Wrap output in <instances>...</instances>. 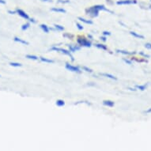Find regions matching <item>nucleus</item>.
Listing matches in <instances>:
<instances>
[{"mask_svg": "<svg viewBox=\"0 0 151 151\" xmlns=\"http://www.w3.org/2000/svg\"><path fill=\"white\" fill-rule=\"evenodd\" d=\"M51 50L55 51H59V52H60V53H62V54L70 56V58L71 59V60H72V61H74V56L71 55V52H70V51L66 50V49H63V48H57V47H52V48H51Z\"/></svg>", "mask_w": 151, "mask_h": 151, "instance_id": "f257e3e1", "label": "nucleus"}, {"mask_svg": "<svg viewBox=\"0 0 151 151\" xmlns=\"http://www.w3.org/2000/svg\"><path fill=\"white\" fill-rule=\"evenodd\" d=\"M77 42L79 46H82V47H87V48H90L92 46V44L90 41H89L87 39L82 37V38H78L77 40Z\"/></svg>", "mask_w": 151, "mask_h": 151, "instance_id": "f03ea898", "label": "nucleus"}, {"mask_svg": "<svg viewBox=\"0 0 151 151\" xmlns=\"http://www.w3.org/2000/svg\"><path fill=\"white\" fill-rule=\"evenodd\" d=\"M86 13L88 14H90L91 17H97L98 14H99V10L97 9H96L94 6H91L90 8H88L86 10Z\"/></svg>", "mask_w": 151, "mask_h": 151, "instance_id": "7ed1b4c3", "label": "nucleus"}, {"mask_svg": "<svg viewBox=\"0 0 151 151\" xmlns=\"http://www.w3.org/2000/svg\"><path fill=\"white\" fill-rule=\"evenodd\" d=\"M65 67H66V70H70V71L77 72V73H81V70L79 69V67L74 66H73V65H71V64H70V63H66Z\"/></svg>", "mask_w": 151, "mask_h": 151, "instance_id": "20e7f679", "label": "nucleus"}, {"mask_svg": "<svg viewBox=\"0 0 151 151\" xmlns=\"http://www.w3.org/2000/svg\"><path fill=\"white\" fill-rule=\"evenodd\" d=\"M136 0H119L116 2L117 5H130V4H136Z\"/></svg>", "mask_w": 151, "mask_h": 151, "instance_id": "39448f33", "label": "nucleus"}, {"mask_svg": "<svg viewBox=\"0 0 151 151\" xmlns=\"http://www.w3.org/2000/svg\"><path fill=\"white\" fill-rule=\"evenodd\" d=\"M15 11H16V14H17L20 17H23V18H25V19H26V20H29V16L25 11H23L22 10H21V9H17Z\"/></svg>", "mask_w": 151, "mask_h": 151, "instance_id": "423d86ee", "label": "nucleus"}, {"mask_svg": "<svg viewBox=\"0 0 151 151\" xmlns=\"http://www.w3.org/2000/svg\"><path fill=\"white\" fill-rule=\"evenodd\" d=\"M68 48H69V51L70 52H75L76 51L80 50V46H77V45H68Z\"/></svg>", "mask_w": 151, "mask_h": 151, "instance_id": "0eeeda50", "label": "nucleus"}, {"mask_svg": "<svg viewBox=\"0 0 151 151\" xmlns=\"http://www.w3.org/2000/svg\"><path fill=\"white\" fill-rule=\"evenodd\" d=\"M14 41L15 42H18V43H21V44H22V45H29V43H28L27 41H24V40L19 38V37H14Z\"/></svg>", "mask_w": 151, "mask_h": 151, "instance_id": "6e6552de", "label": "nucleus"}, {"mask_svg": "<svg viewBox=\"0 0 151 151\" xmlns=\"http://www.w3.org/2000/svg\"><path fill=\"white\" fill-rule=\"evenodd\" d=\"M103 104L107 106V107H113L115 103L113 101H109V100H105V101H103Z\"/></svg>", "mask_w": 151, "mask_h": 151, "instance_id": "1a4fd4ad", "label": "nucleus"}, {"mask_svg": "<svg viewBox=\"0 0 151 151\" xmlns=\"http://www.w3.org/2000/svg\"><path fill=\"white\" fill-rule=\"evenodd\" d=\"M51 11H54V12H57V13H66V10L63 9V8H57V7H53L51 9Z\"/></svg>", "mask_w": 151, "mask_h": 151, "instance_id": "9d476101", "label": "nucleus"}, {"mask_svg": "<svg viewBox=\"0 0 151 151\" xmlns=\"http://www.w3.org/2000/svg\"><path fill=\"white\" fill-rule=\"evenodd\" d=\"M100 74H101V75H102V76H104V77H106V78H108L113 79V80H116V79H117V78H116V77H115L114 75H112V74H107V73H101Z\"/></svg>", "mask_w": 151, "mask_h": 151, "instance_id": "9b49d317", "label": "nucleus"}, {"mask_svg": "<svg viewBox=\"0 0 151 151\" xmlns=\"http://www.w3.org/2000/svg\"><path fill=\"white\" fill-rule=\"evenodd\" d=\"M78 20L81 21L82 22H84V23L89 24V25H92V24L94 23L91 20H87V19H85V18H83V17H78Z\"/></svg>", "mask_w": 151, "mask_h": 151, "instance_id": "f8f14e48", "label": "nucleus"}, {"mask_svg": "<svg viewBox=\"0 0 151 151\" xmlns=\"http://www.w3.org/2000/svg\"><path fill=\"white\" fill-rule=\"evenodd\" d=\"M41 28L42 30H43L45 33H48L49 31H50V29H49L45 24H42V25H41Z\"/></svg>", "mask_w": 151, "mask_h": 151, "instance_id": "ddd939ff", "label": "nucleus"}, {"mask_svg": "<svg viewBox=\"0 0 151 151\" xmlns=\"http://www.w3.org/2000/svg\"><path fill=\"white\" fill-rule=\"evenodd\" d=\"M130 33H131V35H132L133 37H136V38H139V39H144V38H145L143 36H142V35H139V34L136 33L135 32H130Z\"/></svg>", "mask_w": 151, "mask_h": 151, "instance_id": "4468645a", "label": "nucleus"}, {"mask_svg": "<svg viewBox=\"0 0 151 151\" xmlns=\"http://www.w3.org/2000/svg\"><path fill=\"white\" fill-rule=\"evenodd\" d=\"M40 59H41L42 62H44V63H54V61H53V60H51V59H48L45 58V57H40Z\"/></svg>", "mask_w": 151, "mask_h": 151, "instance_id": "2eb2a0df", "label": "nucleus"}, {"mask_svg": "<svg viewBox=\"0 0 151 151\" xmlns=\"http://www.w3.org/2000/svg\"><path fill=\"white\" fill-rule=\"evenodd\" d=\"M95 46L97 48H100V49H102V50H108V48L106 45H101V44H96Z\"/></svg>", "mask_w": 151, "mask_h": 151, "instance_id": "dca6fc26", "label": "nucleus"}, {"mask_svg": "<svg viewBox=\"0 0 151 151\" xmlns=\"http://www.w3.org/2000/svg\"><path fill=\"white\" fill-rule=\"evenodd\" d=\"M55 104L57 106H59V107H63V106L65 105V102L63 100H57L56 102H55Z\"/></svg>", "mask_w": 151, "mask_h": 151, "instance_id": "f3484780", "label": "nucleus"}, {"mask_svg": "<svg viewBox=\"0 0 151 151\" xmlns=\"http://www.w3.org/2000/svg\"><path fill=\"white\" fill-rule=\"evenodd\" d=\"M25 57L29 59H33V60H38V57L36 56V55H25Z\"/></svg>", "mask_w": 151, "mask_h": 151, "instance_id": "a211bd4d", "label": "nucleus"}, {"mask_svg": "<svg viewBox=\"0 0 151 151\" xmlns=\"http://www.w3.org/2000/svg\"><path fill=\"white\" fill-rule=\"evenodd\" d=\"M10 65L11 66H14V67H20V66H22V65H21V63H14V62L10 63Z\"/></svg>", "mask_w": 151, "mask_h": 151, "instance_id": "6ab92c4d", "label": "nucleus"}, {"mask_svg": "<svg viewBox=\"0 0 151 151\" xmlns=\"http://www.w3.org/2000/svg\"><path fill=\"white\" fill-rule=\"evenodd\" d=\"M54 26H55V28L57 29V30H59V31H63L64 30V27L63 26H62V25H54Z\"/></svg>", "mask_w": 151, "mask_h": 151, "instance_id": "aec40b11", "label": "nucleus"}, {"mask_svg": "<svg viewBox=\"0 0 151 151\" xmlns=\"http://www.w3.org/2000/svg\"><path fill=\"white\" fill-rule=\"evenodd\" d=\"M29 26H30V23H25V24H24V25L21 26V29H22L23 31H25V30H26L27 29H29Z\"/></svg>", "mask_w": 151, "mask_h": 151, "instance_id": "412c9836", "label": "nucleus"}, {"mask_svg": "<svg viewBox=\"0 0 151 151\" xmlns=\"http://www.w3.org/2000/svg\"><path fill=\"white\" fill-rule=\"evenodd\" d=\"M82 69L83 70L86 71V72H90V73H92V72H93V70H92L90 68H89V67H87V66H82Z\"/></svg>", "mask_w": 151, "mask_h": 151, "instance_id": "4be33fe9", "label": "nucleus"}, {"mask_svg": "<svg viewBox=\"0 0 151 151\" xmlns=\"http://www.w3.org/2000/svg\"><path fill=\"white\" fill-rule=\"evenodd\" d=\"M136 88L139 89V90H142V91H143V90H145L146 89V85H143V86H136Z\"/></svg>", "mask_w": 151, "mask_h": 151, "instance_id": "5701e85b", "label": "nucleus"}, {"mask_svg": "<svg viewBox=\"0 0 151 151\" xmlns=\"http://www.w3.org/2000/svg\"><path fill=\"white\" fill-rule=\"evenodd\" d=\"M116 51L118 53H121V54H123V55H130V54H132V53H130L127 51H123V50H116Z\"/></svg>", "mask_w": 151, "mask_h": 151, "instance_id": "b1692460", "label": "nucleus"}, {"mask_svg": "<svg viewBox=\"0 0 151 151\" xmlns=\"http://www.w3.org/2000/svg\"><path fill=\"white\" fill-rule=\"evenodd\" d=\"M58 2H59V3H63V4H66V3H69L70 1H69V0H58Z\"/></svg>", "mask_w": 151, "mask_h": 151, "instance_id": "393cba45", "label": "nucleus"}, {"mask_svg": "<svg viewBox=\"0 0 151 151\" xmlns=\"http://www.w3.org/2000/svg\"><path fill=\"white\" fill-rule=\"evenodd\" d=\"M76 25H77V27H78V29H79V30H82L84 28H83V26L81 25V24H79V23H76Z\"/></svg>", "mask_w": 151, "mask_h": 151, "instance_id": "a878e982", "label": "nucleus"}, {"mask_svg": "<svg viewBox=\"0 0 151 151\" xmlns=\"http://www.w3.org/2000/svg\"><path fill=\"white\" fill-rule=\"evenodd\" d=\"M145 48H147V49H151V44L150 43H146V45H145Z\"/></svg>", "mask_w": 151, "mask_h": 151, "instance_id": "bb28decb", "label": "nucleus"}, {"mask_svg": "<svg viewBox=\"0 0 151 151\" xmlns=\"http://www.w3.org/2000/svg\"><path fill=\"white\" fill-rule=\"evenodd\" d=\"M103 35L107 37V36H110L111 35V33L110 32H108V31H104L103 32Z\"/></svg>", "mask_w": 151, "mask_h": 151, "instance_id": "cd10ccee", "label": "nucleus"}, {"mask_svg": "<svg viewBox=\"0 0 151 151\" xmlns=\"http://www.w3.org/2000/svg\"><path fill=\"white\" fill-rule=\"evenodd\" d=\"M123 61L126 63H127V64H129V65H131L132 64V63H131V61H130V60H128V59H123Z\"/></svg>", "mask_w": 151, "mask_h": 151, "instance_id": "c85d7f7f", "label": "nucleus"}, {"mask_svg": "<svg viewBox=\"0 0 151 151\" xmlns=\"http://www.w3.org/2000/svg\"><path fill=\"white\" fill-rule=\"evenodd\" d=\"M101 39L102 41H104V42H105L106 41H107V38H106V37L105 36H103V37H101Z\"/></svg>", "mask_w": 151, "mask_h": 151, "instance_id": "c756f323", "label": "nucleus"}, {"mask_svg": "<svg viewBox=\"0 0 151 151\" xmlns=\"http://www.w3.org/2000/svg\"><path fill=\"white\" fill-rule=\"evenodd\" d=\"M139 54H140V55H143V56H144V57H147V58H149V57H150V56H149V55H146V54H144V53H143V52H140V53H139Z\"/></svg>", "mask_w": 151, "mask_h": 151, "instance_id": "7c9ffc66", "label": "nucleus"}, {"mask_svg": "<svg viewBox=\"0 0 151 151\" xmlns=\"http://www.w3.org/2000/svg\"><path fill=\"white\" fill-rule=\"evenodd\" d=\"M29 21L32 22V23H36V21H35V19H33V18H30V17H29Z\"/></svg>", "mask_w": 151, "mask_h": 151, "instance_id": "2f4dec72", "label": "nucleus"}, {"mask_svg": "<svg viewBox=\"0 0 151 151\" xmlns=\"http://www.w3.org/2000/svg\"><path fill=\"white\" fill-rule=\"evenodd\" d=\"M8 13H9V14H16V11H12V10H9V11H8Z\"/></svg>", "mask_w": 151, "mask_h": 151, "instance_id": "473e14b6", "label": "nucleus"}, {"mask_svg": "<svg viewBox=\"0 0 151 151\" xmlns=\"http://www.w3.org/2000/svg\"><path fill=\"white\" fill-rule=\"evenodd\" d=\"M0 4H6V1L5 0H0Z\"/></svg>", "mask_w": 151, "mask_h": 151, "instance_id": "72a5a7b5", "label": "nucleus"}, {"mask_svg": "<svg viewBox=\"0 0 151 151\" xmlns=\"http://www.w3.org/2000/svg\"><path fill=\"white\" fill-rule=\"evenodd\" d=\"M41 1H43V2H52V1H51V0H41Z\"/></svg>", "mask_w": 151, "mask_h": 151, "instance_id": "f704fd0d", "label": "nucleus"}, {"mask_svg": "<svg viewBox=\"0 0 151 151\" xmlns=\"http://www.w3.org/2000/svg\"><path fill=\"white\" fill-rule=\"evenodd\" d=\"M88 37H89V38H90V39H93V37H92V35H90V34H89V35H88Z\"/></svg>", "mask_w": 151, "mask_h": 151, "instance_id": "c9c22d12", "label": "nucleus"}, {"mask_svg": "<svg viewBox=\"0 0 151 151\" xmlns=\"http://www.w3.org/2000/svg\"><path fill=\"white\" fill-rule=\"evenodd\" d=\"M151 112V108L150 109H149V110H147V111H146L145 112H146V113H149V112Z\"/></svg>", "mask_w": 151, "mask_h": 151, "instance_id": "e433bc0d", "label": "nucleus"}, {"mask_svg": "<svg viewBox=\"0 0 151 151\" xmlns=\"http://www.w3.org/2000/svg\"><path fill=\"white\" fill-rule=\"evenodd\" d=\"M0 77H1V75H0Z\"/></svg>", "mask_w": 151, "mask_h": 151, "instance_id": "4c0bfd02", "label": "nucleus"}]
</instances>
